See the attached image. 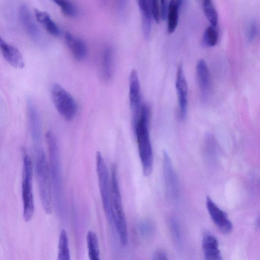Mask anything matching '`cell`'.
<instances>
[{
    "instance_id": "1",
    "label": "cell",
    "mask_w": 260,
    "mask_h": 260,
    "mask_svg": "<svg viewBox=\"0 0 260 260\" xmlns=\"http://www.w3.org/2000/svg\"><path fill=\"white\" fill-rule=\"evenodd\" d=\"M150 115L149 106L143 105L139 119L134 127L143 172L146 176L151 174L153 166V151L148 130Z\"/></svg>"
},
{
    "instance_id": "2",
    "label": "cell",
    "mask_w": 260,
    "mask_h": 260,
    "mask_svg": "<svg viewBox=\"0 0 260 260\" xmlns=\"http://www.w3.org/2000/svg\"><path fill=\"white\" fill-rule=\"evenodd\" d=\"M35 171L40 200L45 213L50 215L53 211V198L49 166L45 153L41 146L35 147Z\"/></svg>"
},
{
    "instance_id": "3",
    "label": "cell",
    "mask_w": 260,
    "mask_h": 260,
    "mask_svg": "<svg viewBox=\"0 0 260 260\" xmlns=\"http://www.w3.org/2000/svg\"><path fill=\"white\" fill-rule=\"evenodd\" d=\"M50 162V172L52 187L54 190L56 205L61 211L63 201L62 180L61 168V157L57 139L51 131L46 134Z\"/></svg>"
},
{
    "instance_id": "4",
    "label": "cell",
    "mask_w": 260,
    "mask_h": 260,
    "mask_svg": "<svg viewBox=\"0 0 260 260\" xmlns=\"http://www.w3.org/2000/svg\"><path fill=\"white\" fill-rule=\"evenodd\" d=\"M111 185L113 224L122 245L126 246L128 242L127 226L115 166L112 169Z\"/></svg>"
},
{
    "instance_id": "5",
    "label": "cell",
    "mask_w": 260,
    "mask_h": 260,
    "mask_svg": "<svg viewBox=\"0 0 260 260\" xmlns=\"http://www.w3.org/2000/svg\"><path fill=\"white\" fill-rule=\"evenodd\" d=\"M96 169L102 205L110 224H113L111 180L107 163L102 154L97 151L96 155Z\"/></svg>"
},
{
    "instance_id": "6",
    "label": "cell",
    "mask_w": 260,
    "mask_h": 260,
    "mask_svg": "<svg viewBox=\"0 0 260 260\" xmlns=\"http://www.w3.org/2000/svg\"><path fill=\"white\" fill-rule=\"evenodd\" d=\"M22 198L23 218L25 222H30L34 214L35 204L32 190L33 165L31 159L25 154L23 159Z\"/></svg>"
},
{
    "instance_id": "7",
    "label": "cell",
    "mask_w": 260,
    "mask_h": 260,
    "mask_svg": "<svg viewBox=\"0 0 260 260\" xmlns=\"http://www.w3.org/2000/svg\"><path fill=\"white\" fill-rule=\"evenodd\" d=\"M50 93L56 109L60 115L68 121L74 119L78 108L72 96L58 84L52 85Z\"/></svg>"
},
{
    "instance_id": "8",
    "label": "cell",
    "mask_w": 260,
    "mask_h": 260,
    "mask_svg": "<svg viewBox=\"0 0 260 260\" xmlns=\"http://www.w3.org/2000/svg\"><path fill=\"white\" fill-rule=\"evenodd\" d=\"M129 100L134 128L139 119L142 107L141 105L140 83L137 72L135 70H133L130 75Z\"/></svg>"
},
{
    "instance_id": "9",
    "label": "cell",
    "mask_w": 260,
    "mask_h": 260,
    "mask_svg": "<svg viewBox=\"0 0 260 260\" xmlns=\"http://www.w3.org/2000/svg\"><path fill=\"white\" fill-rule=\"evenodd\" d=\"M163 174L166 191L168 197L176 199L179 194V184L177 174L168 152H163Z\"/></svg>"
},
{
    "instance_id": "10",
    "label": "cell",
    "mask_w": 260,
    "mask_h": 260,
    "mask_svg": "<svg viewBox=\"0 0 260 260\" xmlns=\"http://www.w3.org/2000/svg\"><path fill=\"white\" fill-rule=\"evenodd\" d=\"M176 88L177 93L179 116L180 120L186 119L188 105V87L183 66L180 64L177 68L176 79Z\"/></svg>"
},
{
    "instance_id": "11",
    "label": "cell",
    "mask_w": 260,
    "mask_h": 260,
    "mask_svg": "<svg viewBox=\"0 0 260 260\" xmlns=\"http://www.w3.org/2000/svg\"><path fill=\"white\" fill-rule=\"evenodd\" d=\"M206 207L213 222L223 234L228 235L233 229V225L227 214L210 197L206 198Z\"/></svg>"
},
{
    "instance_id": "12",
    "label": "cell",
    "mask_w": 260,
    "mask_h": 260,
    "mask_svg": "<svg viewBox=\"0 0 260 260\" xmlns=\"http://www.w3.org/2000/svg\"><path fill=\"white\" fill-rule=\"evenodd\" d=\"M29 126L34 148L41 146L42 128L40 116L34 102L30 99L27 102Z\"/></svg>"
},
{
    "instance_id": "13",
    "label": "cell",
    "mask_w": 260,
    "mask_h": 260,
    "mask_svg": "<svg viewBox=\"0 0 260 260\" xmlns=\"http://www.w3.org/2000/svg\"><path fill=\"white\" fill-rule=\"evenodd\" d=\"M202 250L205 258L207 260H221L222 255L219 249V243L217 238L209 232L203 234Z\"/></svg>"
},
{
    "instance_id": "14",
    "label": "cell",
    "mask_w": 260,
    "mask_h": 260,
    "mask_svg": "<svg viewBox=\"0 0 260 260\" xmlns=\"http://www.w3.org/2000/svg\"><path fill=\"white\" fill-rule=\"evenodd\" d=\"M0 48L4 58L11 66L19 69L24 68L23 58L16 47L7 43L1 37Z\"/></svg>"
},
{
    "instance_id": "15",
    "label": "cell",
    "mask_w": 260,
    "mask_h": 260,
    "mask_svg": "<svg viewBox=\"0 0 260 260\" xmlns=\"http://www.w3.org/2000/svg\"><path fill=\"white\" fill-rule=\"evenodd\" d=\"M19 17L25 31L34 40H39L40 38V31L27 5L20 6Z\"/></svg>"
},
{
    "instance_id": "16",
    "label": "cell",
    "mask_w": 260,
    "mask_h": 260,
    "mask_svg": "<svg viewBox=\"0 0 260 260\" xmlns=\"http://www.w3.org/2000/svg\"><path fill=\"white\" fill-rule=\"evenodd\" d=\"M114 51L111 47H107L103 52L100 71L102 79L106 82L113 78L114 69Z\"/></svg>"
},
{
    "instance_id": "17",
    "label": "cell",
    "mask_w": 260,
    "mask_h": 260,
    "mask_svg": "<svg viewBox=\"0 0 260 260\" xmlns=\"http://www.w3.org/2000/svg\"><path fill=\"white\" fill-rule=\"evenodd\" d=\"M65 38L72 55L76 60L81 61L86 58L88 50L84 41L70 33L66 34Z\"/></svg>"
},
{
    "instance_id": "18",
    "label": "cell",
    "mask_w": 260,
    "mask_h": 260,
    "mask_svg": "<svg viewBox=\"0 0 260 260\" xmlns=\"http://www.w3.org/2000/svg\"><path fill=\"white\" fill-rule=\"evenodd\" d=\"M141 15L142 28L144 36L148 39L151 35L153 15L150 0H137Z\"/></svg>"
},
{
    "instance_id": "19",
    "label": "cell",
    "mask_w": 260,
    "mask_h": 260,
    "mask_svg": "<svg viewBox=\"0 0 260 260\" xmlns=\"http://www.w3.org/2000/svg\"><path fill=\"white\" fill-rule=\"evenodd\" d=\"M197 75L198 85L203 97L209 94L211 87V77L209 68L203 60L199 61L197 66Z\"/></svg>"
},
{
    "instance_id": "20",
    "label": "cell",
    "mask_w": 260,
    "mask_h": 260,
    "mask_svg": "<svg viewBox=\"0 0 260 260\" xmlns=\"http://www.w3.org/2000/svg\"><path fill=\"white\" fill-rule=\"evenodd\" d=\"M185 0H171L170 1L167 13V32L171 34L175 31L179 19V11L184 4Z\"/></svg>"
},
{
    "instance_id": "21",
    "label": "cell",
    "mask_w": 260,
    "mask_h": 260,
    "mask_svg": "<svg viewBox=\"0 0 260 260\" xmlns=\"http://www.w3.org/2000/svg\"><path fill=\"white\" fill-rule=\"evenodd\" d=\"M35 16L46 31L52 36H58L60 33L59 28L50 15L45 12L37 9L35 10Z\"/></svg>"
},
{
    "instance_id": "22",
    "label": "cell",
    "mask_w": 260,
    "mask_h": 260,
    "mask_svg": "<svg viewBox=\"0 0 260 260\" xmlns=\"http://www.w3.org/2000/svg\"><path fill=\"white\" fill-rule=\"evenodd\" d=\"M88 256L90 260H100V249L98 238L92 231L88 233L87 237Z\"/></svg>"
},
{
    "instance_id": "23",
    "label": "cell",
    "mask_w": 260,
    "mask_h": 260,
    "mask_svg": "<svg viewBox=\"0 0 260 260\" xmlns=\"http://www.w3.org/2000/svg\"><path fill=\"white\" fill-rule=\"evenodd\" d=\"M58 260H70V251L69 247V239L66 231H61L58 245Z\"/></svg>"
},
{
    "instance_id": "24",
    "label": "cell",
    "mask_w": 260,
    "mask_h": 260,
    "mask_svg": "<svg viewBox=\"0 0 260 260\" xmlns=\"http://www.w3.org/2000/svg\"><path fill=\"white\" fill-rule=\"evenodd\" d=\"M202 6L207 19L212 25L216 27L218 21V15L212 0H203Z\"/></svg>"
},
{
    "instance_id": "25",
    "label": "cell",
    "mask_w": 260,
    "mask_h": 260,
    "mask_svg": "<svg viewBox=\"0 0 260 260\" xmlns=\"http://www.w3.org/2000/svg\"><path fill=\"white\" fill-rule=\"evenodd\" d=\"M215 27L211 25L205 30L203 35L204 44L210 47L215 46L218 41V33Z\"/></svg>"
},
{
    "instance_id": "26",
    "label": "cell",
    "mask_w": 260,
    "mask_h": 260,
    "mask_svg": "<svg viewBox=\"0 0 260 260\" xmlns=\"http://www.w3.org/2000/svg\"><path fill=\"white\" fill-rule=\"evenodd\" d=\"M53 1L66 16L74 17L76 15V8L69 0H53Z\"/></svg>"
},
{
    "instance_id": "27",
    "label": "cell",
    "mask_w": 260,
    "mask_h": 260,
    "mask_svg": "<svg viewBox=\"0 0 260 260\" xmlns=\"http://www.w3.org/2000/svg\"><path fill=\"white\" fill-rule=\"evenodd\" d=\"M139 232L141 236L144 238H149L154 232V227L152 223L149 221H143L138 226Z\"/></svg>"
},
{
    "instance_id": "28",
    "label": "cell",
    "mask_w": 260,
    "mask_h": 260,
    "mask_svg": "<svg viewBox=\"0 0 260 260\" xmlns=\"http://www.w3.org/2000/svg\"><path fill=\"white\" fill-rule=\"evenodd\" d=\"M169 227L173 239L177 245H180L181 241V232L176 220L171 218L169 220Z\"/></svg>"
},
{
    "instance_id": "29",
    "label": "cell",
    "mask_w": 260,
    "mask_h": 260,
    "mask_svg": "<svg viewBox=\"0 0 260 260\" xmlns=\"http://www.w3.org/2000/svg\"><path fill=\"white\" fill-rule=\"evenodd\" d=\"M150 2L153 19L156 22L159 23L161 17L158 0H150Z\"/></svg>"
},
{
    "instance_id": "30",
    "label": "cell",
    "mask_w": 260,
    "mask_h": 260,
    "mask_svg": "<svg viewBox=\"0 0 260 260\" xmlns=\"http://www.w3.org/2000/svg\"><path fill=\"white\" fill-rule=\"evenodd\" d=\"M152 259L154 260H168V258L165 251L163 250H158L153 253Z\"/></svg>"
},
{
    "instance_id": "31",
    "label": "cell",
    "mask_w": 260,
    "mask_h": 260,
    "mask_svg": "<svg viewBox=\"0 0 260 260\" xmlns=\"http://www.w3.org/2000/svg\"><path fill=\"white\" fill-rule=\"evenodd\" d=\"M161 1V17L164 20L166 19L168 10V0H160Z\"/></svg>"
},
{
    "instance_id": "32",
    "label": "cell",
    "mask_w": 260,
    "mask_h": 260,
    "mask_svg": "<svg viewBox=\"0 0 260 260\" xmlns=\"http://www.w3.org/2000/svg\"><path fill=\"white\" fill-rule=\"evenodd\" d=\"M258 27L256 23H253L250 28L249 37L253 40L256 37L259 33Z\"/></svg>"
},
{
    "instance_id": "33",
    "label": "cell",
    "mask_w": 260,
    "mask_h": 260,
    "mask_svg": "<svg viewBox=\"0 0 260 260\" xmlns=\"http://www.w3.org/2000/svg\"><path fill=\"white\" fill-rule=\"evenodd\" d=\"M120 11L124 13L127 8L128 0H117Z\"/></svg>"
}]
</instances>
